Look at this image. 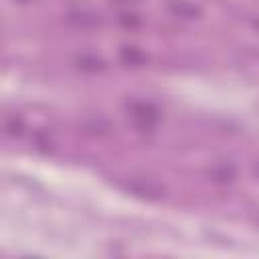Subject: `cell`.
<instances>
[{
    "label": "cell",
    "mask_w": 259,
    "mask_h": 259,
    "mask_svg": "<svg viewBox=\"0 0 259 259\" xmlns=\"http://www.w3.org/2000/svg\"><path fill=\"white\" fill-rule=\"evenodd\" d=\"M127 115L132 123L142 132H152L160 121V109L150 101H130Z\"/></svg>",
    "instance_id": "obj_1"
},
{
    "label": "cell",
    "mask_w": 259,
    "mask_h": 259,
    "mask_svg": "<svg viewBox=\"0 0 259 259\" xmlns=\"http://www.w3.org/2000/svg\"><path fill=\"white\" fill-rule=\"evenodd\" d=\"M125 190L146 200H160L164 198V192H166L164 186L152 178H130L125 182Z\"/></svg>",
    "instance_id": "obj_2"
},
{
    "label": "cell",
    "mask_w": 259,
    "mask_h": 259,
    "mask_svg": "<svg viewBox=\"0 0 259 259\" xmlns=\"http://www.w3.org/2000/svg\"><path fill=\"white\" fill-rule=\"evenodd\" d=\"M168 6H170V12L180 18H198L200 16V8L188 0H172Z\"/></svg>",
    "instance_id": "obj_3"
},
{
    "label": "cell",
    "mask_w": 259,
    "mask_h": 259,
    "mask_svg": "<svg viewBox=\"0 0 259 259\" xmlns=\"http://www.w3.org/2000/svg\"><path fill=\"white\" fill-rule=\"evenodd\" d=\"M69 18H71V22H75L79 26H95V24H99V16L93 14V12H75Z\"/></svg>",
    "instance_id": "obj_4"
},
{
    "label": "cell",
    "mask_w": 259,
    "mask_h": 259,
    "mask_svg": "<svg viewBox=\"0 0 259 259\" xmlns=\"http://www.w3.org/2000/svg\"><path fill=\"white\" fill-rule=\"evenodd\" d=\"M77 67L79 69H85V71H99L103 67V63L97 59V57H91V55H83L77 59Z\"/></svg>",
    "instance_id": "obj_5"
},
{
    "label": "cell",
    "mask_w": 259,
    "mask_h": 259,
    "mask_svg": "<svg viewBox=\"0 0 259 259\" xmlns=\"http://www.w3.org/2000/svg\"><path fill=\"white\" fill-rule=\"evenodd\" d=\"M121 59L125 63H130V65H138V63L144 61V55L138 49H134V47H123L121 49Z\"/></svg>",
    "instance_id": "obj_6"
},
{
    "label": "cell",
    "mask_w": 259,
    "mask_h": 259,
    "mask_svg": "<svg viewBox=\"0 0 259 259\" xmlns=\"http://www.w3.org/2000/svg\"><path fill=\"white\" fill-rule=\"evenodd\" d=\"M4 130H6V134L8 136H22V130H24V125H22V121L18 119V117H6V121H4Z\"/></svg>",
    "instance_id": "obj_7"
},
{
    "label": "cell",
    "mask_w": 259,
    "mask_h": 259,
    "mask_svg": "<svg viewBox=\"0 0 259 259\" xmlns=\"http://www.w3.org/2000/svg\"><path fill=\"white\" fill-rule=\"evenodd\" d=\"M115 4H130V2H138V0H111Z\"/></svg>",
    "instance_id": "obj_8"
},
{
    "label": "cell",
    "mask_w": 259,
    "mask_h": 259,
    "mask_svg": "<svg viewBox=\"0 0 259 259\" xmlns=\"http://www.w3.org/2000/svg\"><path fill=\"white\" fill-rule=\"evenodd\" d=\"M20 2H26V0H20Z\"/></svg>",
    "instance_id": "obj_9"
}]
</instances>
